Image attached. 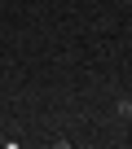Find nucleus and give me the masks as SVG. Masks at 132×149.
Wrapping results in <instances>:
<instances>
[{
  "instance_id": "f257e3e1",
  "label": "nucleus",
  "mask_w": 132,
  "mask_h": 149,
  "mask_svg": "<svg viewBox=\"0 0 132 149\" xmlns=\"http://www.w3.org/2000/svg\"><path fill=\"white\" fill-rule=\"evenodd\" d=\"M114 114L119 118H132V101H114Z\"/></svg>"
}]
</instances>
